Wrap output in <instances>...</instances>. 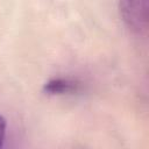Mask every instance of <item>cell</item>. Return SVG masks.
<instances>
[{
	"mask_svg": "<svg viewBox=\"0 0 149 149\" xmlns=\"http://www.w3.org/2000/svg\"><path fill=\"white\" fill-rule=\"evenodd\" d=\"M6 128H7V121L2 115H0V148L3 146V142H5Z\"/></svg>",
	"mask_w": 149,
	"mask_h": 149,
	"instance_id": "cell-3",
	"label": "cell"
},
{
	"mask_svg": "<svg viewBox=\"0 0 149 149\" xmlns=\"http://www.w3.org/2000/svg\"><path fill=\"white\" fill-rule=\"evenodd\" d=\"M81 90V83L71 78H51L43 85V92L49 95L74 94Z\"/></svg>",
	"mask_w": 149,
	"mask_h": 149,
	"instance_id": "cell-2",
	"label": "cell"
},
{
	"mask_svg": "<svg viewBox=\"0 0 149 149\" xmlns=\"http://www.w3.org/2000/svg\"><path fill=\"white\" fill-rule=\"evenodd\" d=\"M119 12L125 24L136 34H146L149 24V0H119Z\"/></svg>",
	"mask_w": 149,
	"mask_h": 149,
	"instance_id": "cell-1",
	"label": "cell"
}]
</instances>
